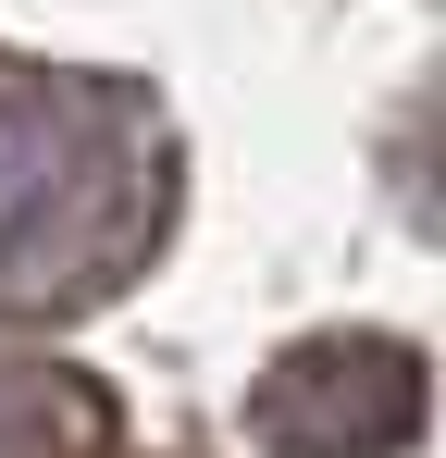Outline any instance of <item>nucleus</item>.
Masks as SVG:
<instances>
[{"mask_svg":"<svg viewBox=\"0 0 446 458\" xmlns=\"http://www.w3.org/2000/svg\"><path fill=\"white\" fill-rule=\"evenodd\" d=\"M112 409L50 360H0V458H99Z\"/></svg>","mask_w":446,"mask_h":458,"instance_id":"3","label":"nucleus"},{"mask_svg":"<svg viewBox=\"0 0 446 458\" xmlns=\"http://www.w3.org/2000/svg\"><path fill=\"white\" fill-rule=\"evenodd\" d=\"M261 434L286 458H397L422 434V372L409 347H297L261 396Z\"/></svg>","mask_w":446,"mask_h":458,"instance_id":"2","label":"nucleus"},{"mask_svg":"<svg viewBox=\"0 0 446 458\" xmlns=\"http://www.w3.org/2000/svg\"><path fill=\"white\" fill-rule=\"evenodd\" d=\"M161 235V124L137 87L0 63V310L99 298Z\"/></svg>","mask_w":446,"mask_h":458,"instance_id":"1","label":"nucleus"}]
</instances>
